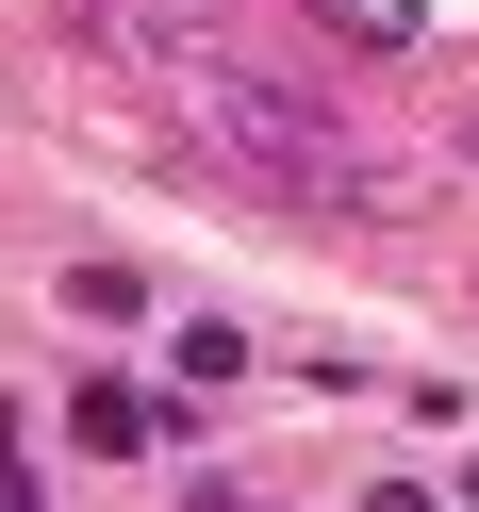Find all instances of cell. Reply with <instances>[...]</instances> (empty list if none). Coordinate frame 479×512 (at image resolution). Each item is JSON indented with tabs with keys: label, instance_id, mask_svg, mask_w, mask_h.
Here are the masks:
<instances>
[{
	"label": "cell",
	"instance_id": "cell-3",
	"mask_svg": "<svg viewBox=\"0 0 479 512\" xmlns=\"http://www.w3.org/2000/svg\"><path fill=\"white\" fill-rule=\"evenodd\" d=\"M314 17H331L347 50H413V34H430V0H314Z\"/></svg>",
	"mask_w": 479,
	"mask_h": 512
},
{
	"label": "cell",
	"instance_id": "cell-2",
	"mask_svg": "<svg viewBox=\"0 0 479 512\" xmlns=\"http://www.w3.org/2000/svg\"><path fill=\"white\" fill-rule=\"evenodd\" d=\"M67 430L100 446V463H133V446H166V397H133V380H83V397H67Z\"/></svg>",
	"mask_w": 479,
	"mask_h": 512
},
{
	"label": "cell",
	"instance_id": "cell-8",
	"mask_svg": "<svg viewBox=\"0 0 479 512\" xmlns=\"http://www.w3.org/2000/svg\"><path fill=\"white\" fill-rule=\"evenodd\" d=\"M463 149H479V116H463Z\"/></svg>",
	"mask_w": 479,
	"mask_h": 512
},
{
	"label": "cell",
	"instance_id": "cell-4",
	"mask_svg": "<svg viewBox=\"0 0 479 512\" xmlns=\"http://www.w3.org/2000/svg\"><path fill=\"white\" fill-rule=\"evenodd\" d=\"M0 512H50V496H34V463H17V430H0Z\"/></svg>",
	"mask_w": 479,
	"mask_h": 512
},
{
	"label": "cell",
	"instance_id": "cell-6",
	"mask_svg": "<svg viewBox=\"0 0 479 512\" xmlns=\"http://www.w3.org/2000/svg\"><path fill=\"white\" fill-rule=\"evenodd\" d=\"M67 34H116V0H67Z\"/></svg>",
	"mask_w": 479,
	"mask_h": 512
},
{
	"label": "cell",
	"instance_id": "cell-1",
	"mask_svg": "<svg viewBox=\"0 0 479 512\" xmlns=\"http://www.w3.org/2000/svg\"><path fill=\"white\" fill-rule=\"evenodd\" d=\"M149 83H166V116L215 149L232 182H265V199H314V215H380L397 182H380V149L347 133L314 83H281V67H248V50H149Z\"/></svg>",
	"mask_w": 479,
	"mask_h": 512
},
{
	"label": "cell",
	"instance_id": "cell-7",
	"mask_svg": "<svg viewBox=\"0 0 479 512\" xmlns=\"http://www.w3.org/2000/svg\"><path fill=\"white\" fill-rule=\"evenodd\" d=\"M199 512H248V496H199Z\"/></svg>",
	"mask_w": 479,
	"mask_h": 512
},
{
	"label": "cell",
	"instance_id": "cell-5",
	"mask_svg": "<svg viewBox=\"0 0 479 512\" xmlns=\"http://www.w3.org/2000/svg\"><path fill=\"white\" fill-rule=\"evenodd\" d=\"M364 512H446V496H413V479H380V496H364Z\"/></svg>",
	"mask_w": 479,
	"mask_h": 512
},
{
	"label": "cell",
	"instance_id": "cell-9",
	"mask_svg": "<svg viewBox=\"0 0 479 512\" xmlns=\"http://www.w3.org/2000/svg\"><path fill=\"white\" fill-rule=\"evenodd\" d=\"M463 496H479V479H463Z\"/></svg>",
	"mask_w": 479,
	"mask_h": 512
}]
</instances>
